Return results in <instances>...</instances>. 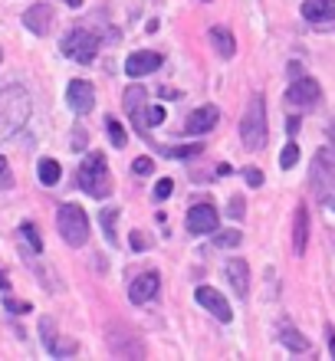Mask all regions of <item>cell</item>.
<instances>
[{
	"label": "cell",
	"mask_w": 335,
	"mask_h": 361,
	"mask_svg": "<svg viewBox=\"0 0 335 361\" xmlns=\"http://www.w3.org/2000/svg\"><path fill=\"white\" fill-rule=\"evenodd\" d=\"M296 161H299V145L289 142L286 148L279 152V168H283V171H289V168H296Z\"/></svg>",
	"instance_id": "obj_26"
},
{
	"label": "cell",
	"mask_w": 335,
	"mask_h": 361,
	"mask_svg": "<svg viewBox=\"0 0 335 361\" xmlns=\"http://www.w3.org/2000/svg\"><path fill=\"white\" fill-rule=\"evenodd\" d=\"M240 142L247 152H260L267 145V102H263V95H253L247 102V112L240 118Z\"/></svg>",
	"instance_id": "obj_2"
},
{
	"label": "cell",
	"mask_w": 335,
	"mask_h": 361,
	"mask_svg": "<svg viewBox=\"0 0 335 361\" xmlns=\"http://www.w3.org/2000/svg\"><path fill=\"white\" fill-rule=\"evenodd\" d=\"M243 204H247V200H243V197H230V204H227V214H230V217H243V210H247V207H243Z\"/></svg>",
	"instance_id": "obj_34"
},
{
	"label": "cell",
	"mask_w": 335,
	"mask_h": 361,
	"mask_svg": "<svg viewBox=\"0 0 335 361\" xmlns=\"http://www.w3.org/2000/svg\"><path fill=\"white\" fill-rule=\"evenodd\" d=\"M4 309H7V312H13V315H27L30 312V305L27 302H17V299H4Z\"/></svg>",
	"instance_id": "obj_31"
},
{
	"label": "cell",
	"mask_w": 335,
	"mask_h": 361,
	"mask_svg": "<svg viewBox=\"0 0 335 361\" xmlns=\"http://www.w3.org/2000/svg\"><path fill=\"white\" fill-rule=\"evenodd\" d=\"M39 335H43V345H47V352H49V345L59 338V335H56V325H53V319H39Z\"/></svg>",
	"instance_id": "obj_27"
},
{
	"label": "cell",
	"mask_w": 335,
	"mask_h": 361,
	"mask_svg": "<svg viewBox=\"0 0 335 361\" xmlns=\"http://www.w3.org/2000/svg\"><path fill=\"white\" fill-rule=\"evenodd\" d=\"M132 247L135 250H145V247H148V237H145L142 230H135V233H132Z\"/></svg>",
	"instance_id": "obj_35"
},
{
	"label": "cell",
	"mask_w": 335,
	"mask_h": 361,
	"mask_svg": "<svg viewBox=\"0 0 335 361\" xmlns=\"http://www.w3.org/2000/svg\"><path fill=\"white\" fill-rule=\"evenodd\" d=\"M188 233H194V237H207V233H214L217 230V224H221V217H217V207H214L211 200L207 204H194L191 210H188Z\"/></svg>",
	"instance_id": "obj_6"
},
{
	"label": "cell",
	"mask_w": 335,
	"mask_h": 361,
	"mask_svg": "<svg viewBox=\"0 0 335 361\" xmlns=\"http://www.w3.org/2000/svg\"><path fill=\"white\" fill-rule=\"evenodd\" d=\"M106 132H109V138H112L115 148H125V145H128V135H125L122 122H118V118H112V115L106 118Z\"/></svg>",
	"instance_id": "obj_24"
},
{
	"label": "cell",
	"mask_w": 335,
	"mask_h": 361,
	"mask_svg": "<svg viewBox=\"0 0 335 361\" xmlns=\"http://www.w3.org/2000/svg\"><path fill=\"white\" fill-rule=\"evenodd\" d=\"M66 102L76 115H89L92 109H96V89H92V82H86V79H73V82L66 86Z\"/></svg>",
	"instance_id": "obj_9"
},
{
	"label": "cell",
	"mask_w": 335,
	"mask_h": 361,
	"mask_svg": "<svg viewBox=\"0 0 335 361\" xmlns=\"http://www.w3.org/2000/svg\"><path fill=\"white\" fill-rule=\"evenodd\" d=\"M20 233H23V240L30 243V250H33V253H43V237H39L37 224H23V227H20Z\"/></svg>",
	"instance_id": "obj_25"
},
{
	"label": "cell",
	"mask_w": 335,
	"mask_h": 361,
	"mask_svg": "<svg viewBox=\"0 0 335 361\" xmlns=\"http://www.w3.org/2000/svg\"><path fill=\"white\" fill-rule=\"evenodd\" d=\"M326 138H329V152L335 154V122H329V128H326Z\"/></svg>",
	"instance_id": "obj_36"
},
{
	"label": "cell",
	"mask_w": 335,
	"mask_h": 361,
	"mask_svg": "<svg viewBox=\"0 0 335 361\" xmlns=\"http://www.w3.org/2000/svg\"><path fill=\"white\" fill-rule=\"evenodd\" d=\"M194 299H197V305L207 309L217 322H224V325L233 322V309H230V302L217 293V289H211V286H197V289H194Z\"/></svg>",
	"instance_id": "obj_8"
},
{
	"label": "cell",
	"mask_w": 335,
	"mask_h": 361,
	"mask_svg": "<svg viewBox=\"0 0 335 361\" xmlns=\"http://www.w3.org/2000/svg\"><path fill=\"white\" fill-rule=\"evenodd\" d=\"M132 171L135 174H152L154 171V161H152V158H135V161H132Z\"/></svg>",
	"instance_id": "obj_32"
},
{
	"label": "cell",
	"mask_w": 335,
	"mask_h": 361,
	"mask_svg": "<svg viewBox=\"0 0 335 361\" xmlns=\"http://www.w3.org/2000/svg\"><path fill=\"white\" fill-rule=\"evenodd\" d=\"M326 338H329V352H332V358H335V329L332 325L326 329Z\"/></svg>",
	"instance_id": "obj_37"
},
{
	"label": "cell",
	"mask_w": 335,
	"mask_h": 361,
	"mask_svg": "<svg viewBox=\"0 0 335 361\" xmlns=\"http://www.w3.org/2000/svg\"><path fill=\"white\" fill-rule=\"evenodd\" d=\"M13 188V171H10V161L0 154V190Z\"/></svg>",
	"instance_id": "obj_28"
},
{
	"label": "cell",
	"mask_w": 335,
	"mask_h": 361,
	"mask_svg": "<svg viewBox=\"0 0 335 361\" xmlns=\"http://www.w3.org/2000/svg\"><path fill=\"white\" fill-rule=\"evenodd\" d=\"M286 132H289V135L299 132V118H286Z\"/></svg>",
	"instance_id": "obj_39"
},
{
	"label": "cell",
	"mask_w": 335,
	"mask_h": 361,
	"mask_svg": "<svg viewBox=\"0 0 335 361\" xmlns=\"http://www.w3.org/2000/svg\"><path fill=\"white\" fill-rule=\"evenodd\" d=\"M145 99H148V92H145V86H132V89H125V95H122L125 112L132 115V118H138V115H142V105H145Z\"/></svg>",
	"instance_id": "obj_18"
},
{
	"label": "cell",
	"mask_w": 335,
	"mask_h": 361,
	"mask_svg": "<svg viewBox=\"0 0 335 361\" xmlns=\"http://www.w3.org/2000/svg\"><path fill=\"white\" fill-rule=\"evenodd\" d=\"M164 122V109L162 105H148V109H142V115L135 118V125L138 128H152V125H162Z\"/></svg>",
	"instance_id": "obj_21"
},
{
	"label": "cell",
	"mask_w": 335,
	"mask_h": 361,
	"mask_svg": "<svg viewBox=\"0 0 335 361\" xmlns=\"http://www.w3.org/2000/svg\"><path fill=\"white\" fill-rule=\"evenodd\" d=\"M96 53H99V37L92 33V30L76 27V30H69L66 37H63V56L76 59V63H83V66L92 63Z\"/></svg>",
	"instance_id": "obj_5"
},
{
	"label": "cell",
	"mask_w": 335,
	"mask_h": 361,
	"mask_svg": "<svg viewBox=\"0 0 335 361\" xmlns=\"http://www.w3.org/2000/svg\"><path fill=\"white\" fill-rule=\"evenodd\" d=\"M158 289H162L158 273H142V276H135L132 283H128V299H132L135 305H142V302H148V299H154Z\"/></svg>",
	"instance_id": "obj_11"
},
{
	"label": "cell",
	"mask_w": 335,
	"mask_h": 361,
	"mask_svg": "<svg viewBox=\"0 0 335 361\" xmlns=\"http://www.w3.org/2000/svg\"><path fill=\"white\" fill-rule=\"evenodd\" d=\"M37 174H39V184L53 188V184H56V180L63 178V168H59V161H53V158H39Z\"/></svg>",
	"instance_id": "obj_20"
},
{
	"label": "cell",
	"mask_w": 335,
	"mask_h": 361,
	"mask_svg": "<svg viewBox=\"0 0 335 361\" xmlns=\"http://www.w3.org/2000/svg\"><path fill=\"white\" fill-rule=\"evenodd\" d=\"M56 227L59 237L66 240L69 247H86L89 240V217L79 204H59L56 210Z\"/></svg>",
	"instance_id": "obj_4"
},
{
	"label": "cell",
	"mask_w": 335,
	"mask_h": 361,
	"mask_svg": "<svg viewBox=\"0 0 335 361\" xmlns=\"http://www.w3.org/2000/svg\"><path fill=\"white\" fill-rule=\"evenodd\" d=\"M115 220H118V207H106L102 214H99V224H102V230H106V240L109 243H118V237H115Z\"/></svg>",
	"instance_id": "obj_22"
},
{
	"label": "cell",
	"mask_w": 335,
	"mask_h": 361,
	"mask_svg": "<svg viewBox=\"0 0 335 361\" xmlns=\"http://www.w3.org/2000/svg\"><path fill=\"white\" fill-rule=\"evenodd\" d=\"M224 273H227L230 286H233V295H240V299H247L250 295V267H247V259H227V267H224Z\"/></svg>",
	"instance_id": "obj_14"
},
{
	"label": "cell",
	"mask_w": 335,
	"mask_h": 361,
	"mask_svg": "<svg viewBox=\"0 0 335 361\" xmlns=\"http://www.w3.org/2000/svg\"><path fill=\"white\" fill-rule=\"evenodd\" d=\"M286 73H289V79H299V76H303V66H299V63H289Z\"/></svg>",
	"instance_id": "obj_38"
},
{
	"label": "cell",
	"mask_w": 335,
	"mask_h": 361,
	"mask_svg": "<svg viewBox=\"0 0 335 361\" xmlns=\"http://www.w3.org/2000/svg\"><path fill=\"white\" fill-rule=\"evenodd\" d=\"M79 188L86 190L89 197H109L112 194V180H109V164L102 152H89L86 161L79 164Z\"/></svg>",
	"instance_id": "obj_3"
},
{
	"label": "cell",
	"mask_w": 335,
	"mask_h": 361,
	"mask_svg": "<svg viewBox=\"0 0 335 361\" xmlns=\"http://www.w3.org/2000/svg\"><path fill=\"white\" fill-rule=\"evenodd\" d=\"M23 27L30 33H37V37H47L49 30H53V7L49 4H33V7L23 13Z\"/></svg>",
	"instance_id": "obj_12"
},
{
	"label": "cell",
	"mask_w": 335,
	"mask_h": 361,
	"mask_svg": "<svg viewBox=\"0 0 335 361\" xmlns=\"http://www.w3.org/2000/svg\"><path fill=\"white\" fill-rule=\"evenodd\" d=\"M306 240H309V210L296 207V217H293V250H296V257L306 253Z\"/></svg>",
	"instance_id": "obj_15"
},
{
	"label": "cell",
	"mask_w": 335,
	"mask_h": 361,
	"mask_svg": "<svg viewBox=\"0 0 335 361\" xmlns=\"http://www.w3.org/2000/svg\"><path fill=\"white\" fill-rule=\"evenodd\" d=\"M171 190H174L171 178H162L158 184H154V200H168V197H171Z\"/></svg>",
	"instance_id": "obj_30"
},
{
	"label": "cell",
	"mask_w": 335,
	"mask_h": 361,
	"mask_svg": "<svg viewBox=\"0 0 335 361\" xmlns=\"http://www.w3.org/2000/svg\"><path fill=\"white\" fill-rule=\"evenodd\" d=\"M207 37H211L214 49H217V56L230 59L233 53H237V39H233V33H230L227 27H211V30H207Z\"/></svg>",
	"instance_id": "obj_16"
},
{
	"label": "cell",
	"mask_w": 335,
	"mask_h": 361,
	"mask_svg": "<svg viewBox=\"0 0 335 361\" xmlns=\"http://www.w3.org/2000/svg\"><path fill=\"white\" fill-rule=\"evenodd\" d=\"M279 342L286 345L289 352H306L309 348V338L299 332V329H293V325H283V329H279Z\"/></svg>",
	"instance_id": "obj_19"
},
{
	"label": "cell",
	"mask_w": 335,
	"mask_h": 361,
	"mask_svg": "<svg viewBox=\"0 0 335 361\" xmlns=\"http://www.w3.org/2000/svg\"><path fill=\"white\" fill-rule=\"evenodd\" d=\"M243 180H247L250 188H260L263 184V171L260 168H243Z\"/></svg>",
	"instance_id": "obj_33"
},
{
	"label": "cell",
	"mask_w": 335,
	"mask_h": 361,
	"mask_svg": "<svg viewBox=\"0 0 335 361\" xmlns=\"http://www.w3.org/2000/svg\"><path fill=\"white\" fill-rule=\"evenodd\" d=\"M303 17L306 20H332L335 0H306V4H303Z\"/></svg>",
	"instance_id": "obj_17"
},
{
	"label": "cell",
	"mask_w": 335,
	"mask_h": 361,
	"mask_svg": "<svg viewBox=\"0 0 335 361\" xmlns=\"http://www.w3.org/2000/svg\"><path fill=\"white\" fill-rule=\"evenodd\" d=\"M240 240H243V233L240 230H214V247H221V250H230V247H237Z\"/></svg>",
	"instance_id": "obj_23"
},
{
	"label": "cell",
	"mask_w": 335,
	"mask_h": 361,
	"mask_svg": "<svg viewBox=\"0 0 335 361\" xmlns=\"http://www.w3.org/2000/svg\"><path fill=\"white\" fill-rule=\"evenodd\" d=\"M30 118V92L23 86H4L0 89V138H10L20 132Z\"/></svg>",
	"instance_id": "obj_1"
},
{
	"label": "cell",
	"mask_w": 335,
	"mask_h": 361,
	"mask_svg": "<svg viewBox=\"0 0 335 361\" xmlns=\"http://www.w3.org/2000/svg\"><path fill=\"white\" fill-rule=\"evenodd\" d=\"M0 289H10V279H7V273H0Z\"/></svg>",
	"instance_id": "obj_40"
},
{
	"label": "cell",
	"mask_w": 335,
	"mask_h": 361,
	"mask_svg": "<svg viewBox=\"0 0 335 361\" xmlns=\"http://www.w3.org/2000/svg\"><path fill=\"white\" fill-rule=\"evenodd\" d=\"M66 4H69V7H79V4H83V0H66Z\"/></svg>",
	"instance_id": "obj_41"
},
{
	"label": "cell",
	"mask_w": 335,
	"mask_h": 361,
	"mask_svg": "<svg viewBox=\"0 0 335 361\" xmlns=\"http://www.w3.org/2000/svg\"><path fill=\"white\" fill-rule=\"evenodd\" d=\"M319 95H322V89H319L316 79L299 76V79H293V86L286 89V105H293V109H316Z\"/></svg>",
	"instance_id": "obj_7"
},
{
	"label": "cell",
	"mask_w": 335,
	"mask_h": 361,
	"mask_svg": "<svg viewBox=\"0 0 335 361\" xmlns=\"http://www.w3.org/2000/svg\"><path fill=\"white\" fill-rule=\"evenodd\" d=\"M201 152V148H197V145H181V148H168V158H194V154Z\"/></svg>",
	"instance_id": "obj_29"
},
{
	"label": "cell",
	"mask_w": 335,
	"mask_h": 361,
	"mask_svg": "<svg viewBox=\"0 0 335 361\" xmlns=\"http://www.w3.org/2000/svg\"><path fill=\"white\" fill-rule=\"evenodd\" d=\"M217 118H221L217 105H201V109H194V112L188 115V122H184V132H188V135H204V132H211L214 125H217Z\"/></svg>",
	"instance_id": "obj_13"
},
{
	"label": "cell",
	"mask_w": 335,
	"mask_h": 361,
	"mask_svg": "<svg viewBox=\"0 0 335 361\" xmlns=\"http://www.w3.org/2000/svg\"><path fill=\"white\" fill-rule=\"evenodd\" d=\"M158 66H162V56H158V53H152V49H138V53H132V56L125 59V73H128L132 79L152 76Z\"/></svg>",
	"instance_id": "obj_10"
}]
</instances>
